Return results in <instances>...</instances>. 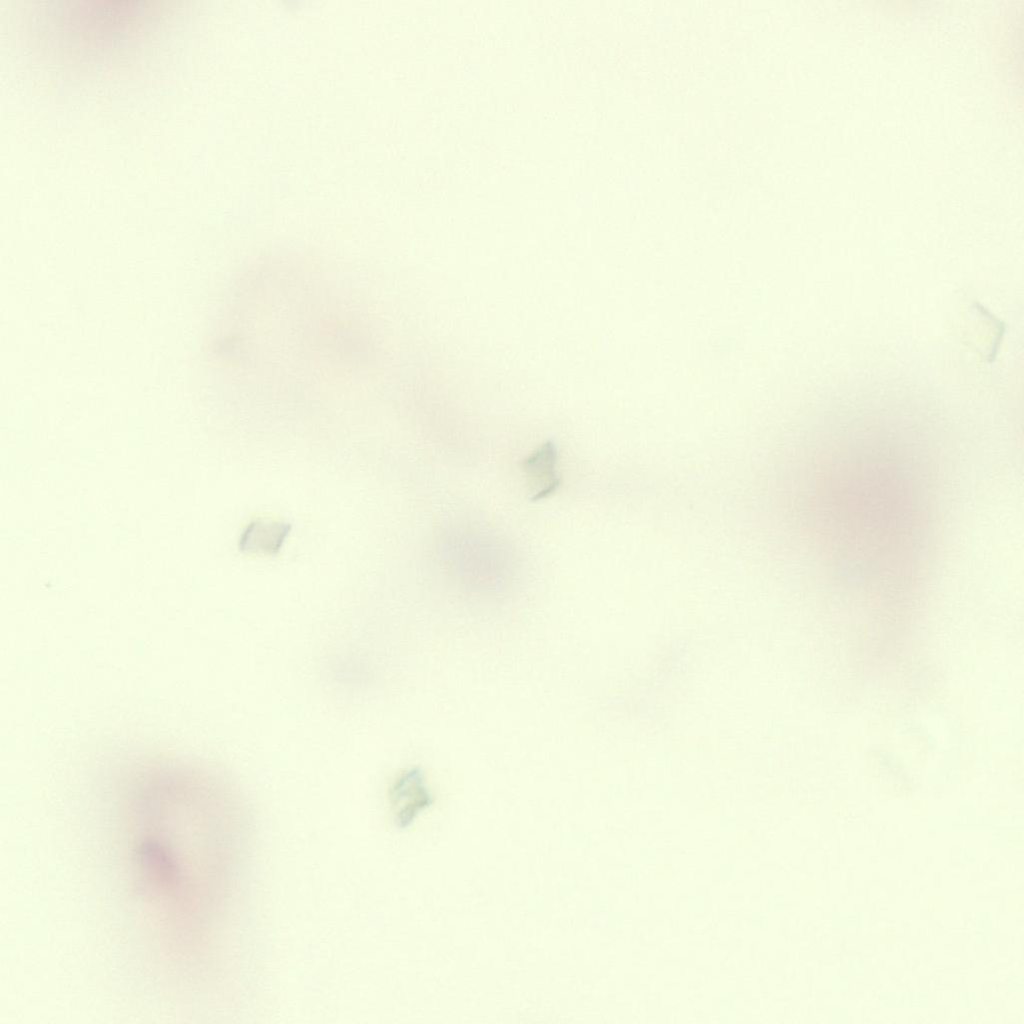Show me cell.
Listing matches in <instances>:
<instances>
[{
	"label": "cell",
	"mask_w": 1024,
	"mask_h": 1024,
	"mask_svg": "<svg viewBox=\"0 0 1024 1024\" xmlns=\"http://www.w3.org/2000/svg\"><path fill=\"white\" fill-rule=\"evenodd\" d=\"M290 530V525L281 521L254 520L243 531L239 548L246 553L275 554Z\"/></svg>",
	"instance_id": "277c9868"
},
{
	"label": "cell",
	"mask_w": 1024,
	"mask_h": 1024,
	"mask_svg": "<svg viewBox=\"0 0 1024 1024\" xmlns=\"http://www.w3.org/2000/svg\"><path fill=\"white\" fill-rule=\"evenodd\" d=\"M220 776L171 755L141 759L123 774L121 807L136 886L159 926L183 945L202 928L213 896L207 851L231 796Z\"/></svg>",
	"instance_id": "6da1fadb"
},
{
	"label": "cell",
	"mask_w": 1024,
	"mask_h": 1024,
	"mask_svg": "<svg viewBox=\"0 0 1024 1024\" xmlns=\"http://www.w3.org/2000/svg\"><path fill=\"white\" fill-rule=\"evenodd\" d=\"M558 449L556 444L548 440L541 444L521 463L531 487V500L539 501L553 495L561 485L557 472Z\"/></svg>",
	"instance_id": "3957f363"
},
{
	"label": "cell",
	"mask_w": 1024,
	"mask_h": 1024,
	"mask_svg": "<svg viewBox=\"0 0 1024 1024\" xmlns=\"http://www.w3.org/2000/svg\"><path fill=\"white\" fill-rule=\"evenodd\" d=\"M60 28L79 46L98 47L124 41L154 16L155 9L142 1L72 2L52 9Z\"/></svg>",
	"instance_id": "7a4b0ae2"
}]
</instances>
